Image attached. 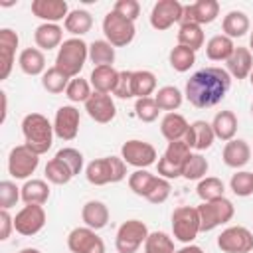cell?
Wrapping results in <instances>:
<instances>
[{
    "instance_id": "6da1fadb",
    "label": "cell",
    "mask_w": 253,
    "mask_h": 253,
    "mask_svg": "<svg viewBox=\"0 0 253 253\" xmlns=\"http://www.w3.org/2000/svg\"><path fill=\"white\" fill-rule=\"evenodd\" d=\"M231 87V75L221 67H204L186 81L184 97L196 109H210L223 101Z\"/></svg>"
},
{
    "instance_id": "7a4b0ae2",
    "label": "cell",
    "mask_w": 253,
    "mask_h": 253,
    "mask_svg": "<svg viewBox=\"0 0 253 253\" xmlns=\"http://www.w3.org/2000/svg\"><path fill=\"white\" fill-rule=\"evenodd\" d=\"M24 144L32 148L36 154H45L53 144V125L42 113H30L22 121Z\"/></svg>"
},
{
    "instance_id": "3957f363",
    "label": "cell",
    "mask_w": 253,
    "mask_h": 253,
    "mask_svg": "<svg viewBox=\"0 0 253 253\" xmlns=\"http://www.w3.org/2000/svg\"><path fill=\"white\" fill-rule=\"evenodd\" d=\"M87 57H89V45L81 38H69L57 49L55 67L63 71L69 79H73V77H79Z\"/></svg>"
},
{
    "instance_id": "277c9868",
    "label": "cell",
    "mask_w": 253,
    "mask_h": 253,
    "mask_svg": "<svg viewBox=\"0 0 253 253\" xmlns=\"http://www.w3.org/2000/svg\"><path fill=\"white\" fill-rule=\"evenodd\" d=\"M126 176V162L119 156H105L91 160L85 168V178L93 186H105L125 180Z\"/></svg>"
},
{
    "instance_id": "5b68a950",
    "label": "cell",
    "mask_w": 253,
    "mask_h": 253,
    "mask_svg": "<svg viewBox=\"0 0 253 253\" xmlns=\"http://www.w3.org/2000/svg\"><path fill=\"white\" fill-rule=\"evenodd\" d=\"M198 213H200V229L202 231H211V229L231 221V217L235 215V208L223 196L219 200L202 202L198 206Z\"/></svg>"
},
{
    "instance_id": "8992f818",
    "label": "cell",
    "mask_w": 253,
    "mask_h": 253,
    "mask_svg": "<svg viewBox=\"0 0 253 253\" xmlns=\"http://www.w3.org/2000/svg\"><path fill=\"white\" fill-rule=\"evenodd\" d=\"M200 213L198 208L192 206H180L172 211V233L174 239H178L184 245H190L198 233H200Z\"/></svg>"
},
{
    "instance_id": "52a82bcc",
    "label": "cell",
    "mask_w": 253,
    "mask_h": 253,
    "mask_svg": "<svg viewBox=\"0 0 253 253\" xmlns=\"http://www.w3.org/2000/svg\"><path fill=\"white\" fill-rule=\"evenodd\" d=\"M103 34L113 47H125L134 40L136 28H134V22L111 10L103 18Z\"/></svg>"
},
{
    "instance_id": "ba28073f",
    "label": "cell",
    "mask_w": 253,
    "mask_h": 253,
    "mask_svg": "<svg viewBox=\"0 0 253 253\" xmlns=\"http://www.w3.org/2000/svg\"><path fill=\"white\" fill-rule=\"evenodd\" d=\"M192 154V148L184 142V140H174V142H168L162 158L158 160V176L166 178V180H172V178H180L182 176V166L184 162L190 158Z\"/></svg>"
},
{
    "instance_id": "9c48e42d",
    "label": "cell",
    "mask_w": 253,
    "mask_h": 253,
    "mask_svg": "<svg viewBox=\"0 0 253 253\" xmlns=\"http://www.w3.org/2000/svg\"><path fill=\"white\" fill-rule=\"evenodd\" d=\"M148 233L150 231H148L144 221H140V219H126L117 229L115 247H117L119 253H136L138 247L146 241Z\"/></svg>"
},
{
    "instance_id": "30bf717a",
    "label": "cell",
    "mask_w": 253,
    "mask_h": 253,
    "mask_svg": "<svg viewBox=\"0 0 253 253\" xmlns=\"http://www.w3.org/2000/svg\"><path fill=\"white\" fill-rule=\"evenodd\" d=\"M40 164V154H36L26 144H18L8 154V172L16 180H28Z\"/></svg>"
},
{
    "instance_id": "8fae6325",
    "label": "cell",
    "mask_w": 253,
    "mask_h": 253,
    "mask_svg": "<svg viewBox=\"0 0 253 253\" xmlns=\"http://www.w3.org/2000/svg\"><path fill=\"white\" fill-rule=\"evenodd\" d=\"M217 247L223 253H251L253 251V233L243 225L225 227L217 235Z\"/></svg>"
},
{
    "instance_id": "7c38bea8",
    "label": "cell",
    "mask_w": 253,
    "mask_h": 253,
    "mask_svg": "<svg viewBox=\"0 0 253 253\" xmlns=\"http://www.w3.org/2000/svg\"><path fill=\"white\" fill-rule=\"evenodd\" d=\"M121 158L126 164L134 166L136 170L138 168H148L156 162V148L150 142L132 138V140H126L121 146Z\"/></svg>"
},
{
    "instance_id": "4fadbf2b",
    "label": "cell",
    "mask_w": 253,
    "mask_h": 253,
    "mask_svg": "<svg viewBox=\"0 0 253 253\" xmlns=\"http://www.w3.org/2000/svg\"><path fill=\"white\" fill-rule=\"evenodd\" d=\"M184 12V4L178 0H158L150 10V26L158 32L168 30L176 22L180 24Z\"/></svg>"
},
{
    "instance_id": "5bb4252c",
    "label": "cell",
    "mask_w": 253,
    "mask_h": 253,
    "mask_svg": "<svg viewBox=\"0 0 253 253\" xmlns=\"http://www.w3.org/2000/svg\"><path fill=\"white\" fill-rule=\"evenodd\" d=\"M67 247L71 253H105V243L91 227H75L67 235Z\"/></svg>"
},
{
    "instance_id": "9a60e30c",
    "label": "cell",
    "mask_w": 253,
    "mask_h": 253,
    "mask_svg": "<svg viewBox=\"0 0 253 253\" xmlns=\"http://www.w3.org/2000/svg\"><path fill=\"white\" fill-rule=\"evenodd\" d=\"M43 225H45V210L42 206L28 204L14 217V229L26 237L40 233L43 229Z\"/></svg>"
},
{
    "instance_id": "2e32d148",
    "label": "cell",
    "mask_w": 253,
    "mask_h": 253,
    "mask_svg": "<svg viewBox=\"0 0 253 253\" xmlns=\"http://www.w3.org/2000/svg\"><path fill=\"white\" fill-rule=\"evenodd\" d=\"M219 16V2L217 0H198L194 4H186L182 18H180V26L182 24H211L215 18Z\"/></svg>"
},
{
    "instance_id": "e0dca14e",
    "label": "cell",
    "mask_w": 253,
    "mask_h": 253,
    "mask_svg": "<svg viewBox=\"0 0 253 253\" xmlns=\"http://www.w3.org/2000/svg\"><path fill=\"white\" fill-rule=\"evenodd\" d=\"M79 123H81L79 109H75L73 105H63L55 111L53 132L61 140H73L79 132Z\"/></svg>"
},
{
    "instance_id": "ac0fdd59",
    "label": "cell",
    "mask_w": 253,
    "mask_h": 253,
    "mask_svg": "<svg viewBox=\"0 0 253 253\" xmlns=\"http://www.w3.org/2000/svg\"><path fill=\"white\" fill-rule=\"evenodd\" d=\"M85 111L95 123H101V125L111 123L117 115V107H115L113 97L107 93H97V91H93V95L87 99Z\"/></svg>"
},
{
    "instance_id": "d6986e66",
    "label": "cell",
    "mask_w": 253,
    "mask_h": 253,
    "mask_svg": "<svg viewBox=\"0 0 253 253\" xmlns=\"http://www.w3.org/2000/svg\"><path fill=\"white\" fill-rule=\"evenodd\" d=\"M32 14L43 20V24H57L59 20L67 18L69 6L65 0H34Z\"/></svg>"
},
{
    "instance_id": "ffe728a7",
    "label": "cell",
    "mask_w": 253,
    "mask_h": 253,
    "mask_svg": "<svg viewBox=\"0 0 253 253\" xmlns=\"http://www.w3.org/2000/svg\"><path fill=\"white\" fill-rule=\"evenodd\" d=\"M20 38L14 30L10 28H2L0 30V79H8L12 67H14V57H16V49H18Z\"/></svg>"
},
{
    "instance_id": "44dd1931",
    "label": "cell",
    "mask_w": 253,
    "mask_h": 253,
    "mask_svg": "<svg viewBox=\"0 0 253 253\" xmlns=\"http://www.w3.org/2000/svg\"><path fill=\"white\" fill-rule=\"evenodd\" d=\"M215 140V134H213V128H211V123H206V121H194L190 126H188V132L184 136V142L202 152V150H208Z\"/></svg>"
},
{
    "instance_id": "7402d4cb",
    "label": "cell",
    "mask_w": 253,
    "mask_h": 253,
    "mask_svg": "<svg viewBox=\"0 0 253 253\" xmlns=\"http://www.w3.org/2000/svg\"><path fill=\"white\" fill-rule=\"evenodd\" d=\"M251 146L247 144V140L243 138H233L229 142H225L223 150H221V158L225 162V166L229 168H243L249 158H251Z\"/></svg>"
},
{
    "instance_id": "603a6c76",
    "label": "cell",
    "mask_w": 253,
    "mask_h": 253,
    "mask_svg": "<svg viewBox=\"0 0 253 253\" xmlns=\"http://www.w3.org/2000/svg\"><path fill=\"white\" fill-rule=\"evenodd\" d=\"M227 63V73L235 79H245L251 75L253 71V55H251V49L247 47H241L237 45L231 53V57L225 61Z\"/></svg>"
},
{
    "instance_id": "cb8c5ba5",
    "label": "cell",
    "mask_w": 253,
    "mask_h": 253,
    "mask_svg": "<svg viewBox=\"0 0 253 253\" xmlns=\"http://www.w3.org/2000/svg\"><path fill=\"white\" fill-rule=\"evenodd\" d=\"M34 42L40 49H55L59 47L65 40H63V28L57 24H40L34 32Z\"/></svg>"
},
{
    "instance_id": "d4e9b609",
    "label": "cell",
    "mask_w": 253,
    "mask_h": 253,
    "mask_svg": "<svg viewBox=\"0 0 253 253\" xmlns=\"http://www.w3.org/2000/svg\"><path fill=\"white\" fill-rule=\"evenodd\" d=\"M81 219L87 227L99 231L109 223V208L99 200H89L81 208Z\"/></svg>"
},
{
    "instance_id": "484cf974",
    "label": "cell",
    "mask_w": 253,
    "mask_h": 253,
    "mask_svg": "<svg viewBox=\"0 0 253 253\" xmlns=\"http://www.w3.org/2000/svg\"><path fill=\"white\" fill-rule=\"evenodd\" d=\"M119 73L113 65H101V67H93L91 71V87L97 91V93H107L111 95L117 87V81H119Z\"/></svg>"
},
{
    "instance_id": "4316f807",
    "label": "cell",
    "mask_w": 253,
    "mask_h": 253,
    "mask_svg": "<svg viewBox=\"0 0 253 253\" xmlns=\"http://www.w3.org/2000/svg\"><path fill=\"white\" fill-rule=\"evenodd\" d=\"M18 65L26 75H43L45 69V55L40 47H26L20 51L18 57Z\"/></svg>"
},
{
    "instance_id": "83f0119b",
    "label": "cell",
    "mask_w": 253,
    "mask_h": 253,
    "mask_svg": "<svg viewBox=\"0 0 253 253\" xmlns=\"http://www.w3.org/2000/svg\"><path fill=\"white\" fill-rule=\"evenodd\" d=\"M188 126H190L188 121L180 113H166L164 119L160 121V132L168 142L184 140V136L188 132Z\"/></svg>"
},
{
    "instance_id": "f1b7e54d",
    "label": "cell",
    "mask_w": 253,
    "mask_h": 253,
    "mask_svg": "<svg viewBox=\"0 0 253 253\" xmlns=\"http://www.w3.org/2000/svg\"><path fill=\"white\" fill-rule=\"evenodd\" d=\"M249 18L245 12L241 10H231L223 16V22H221V30H223V36L235 40V38H243L247 32H249Z\"/></svg>"
},
{
    "instance_id": "f546056e",
    "label": "cell",
    "mask_w": 253,
    "mask_h": 253,
    "mask_svg": "<svg viewBox=\"0 0 253 253\" xmlns=\"http://www.w3.org/2000/svg\"><path fill=\"white\" fill-rule=\"evenodd\" d=\"M211 128H213L215 138H219L223 142L233 140V136L237 132V117H235V113L233 111H219L211 121Z\"/></svg>"
},
{
    "instance_id": "4dcf8cb0",
    "label": "cell",
    "mask_w": 253,
    "mask_h": 253,
    "mask_svg": "<svg viewBox=\"0 0 253 253\" xmlns=\"http://www.w3.org/2000/svg\"><path fill=\"white\" fill-rule=\"evenodd\" d=\"M233 49H235L233 40L223 36V34H217V36L210 38L208 43H206V55L211 61H227L231 57Z\"/></svg>"
},
{
    "instance_id": "1f68e13d",
    "label": "cell",
    "mask_w": 253,
    "mask_h": 253,
    "mask_svg": "<svg viewBox=\"0 0 253 253\" xmlns=\"http://www.w3.org/2000/svg\"><path fill=\"white\" fill-rule=\"evenodd\" d=\"M63 26L73 38H81L93 28V16L87 10L77 8V10H71L67 14V18L63 20Z\"/></svg>"
},
{
    "instance_id": "d6a6232c",
    "label": "cell",
    "mask_w": 253,
    "mask_h": 253,
    "mask_svg": "<svg viewBox=\"0 0 253 253\" xmlns=\"http://www.w3.org/2000/svg\"><path fill=\"white\" fill-rule=\"evenodd\" d=\"M49 198V186L45 180H28L24 186H22V200L24 204H34V206H43Z\"/></svg>"
},
{
    "instance_id": "836d02e7",
    "label": "cell",
    "mask_w": 253,
    "mask_h": 253,
    "mask_svg": "<svg viewBox=\"0 0 253 253\" xmlns=\"http://www.w3.org/2000/svg\"><path fill=\"white\" fill-rule=\"evenodd\" d=\"M156 91V75L148 69L132 71V97L144 99Z\"/></svg>"
},
{
    "instance_id": "e575fe53",
    "label": "cell",
    "mask_w": 253,
    "mask_h": 253,
    "mask_svg": "<svg viewBox=\"0 0 253 253\" xmlns=\"http://www.w3.org/2000/svg\"><path fill=\"white\" fill-rule=\"evenodd\" d=\"M154 101H156V105H158L160 111L176 113V109H178V107L182 105V101H184V93H182L178 87H174V85H164V87H160V89L156 91Z\"/></svg>"
},
{
    "instance_id": "d590c367",
    "label": "cell",
    "mask_w": 253,
    "mask_h": 253,
    "mask_svg": "<svg viewBox=\"0 0 253 253\" xmlns=\"http://www.w3.org/2000/svg\"><path fill=\"white\" fill-rule=\"evenodd\" d=\"M115 47L107 40H95L89 43V59L95 63V67L101 65H113L115 63Z\"/></svg>"
},
{
    "instance_id": "8d00e7d4",
    "label": "cell",
    "mask_w": 253,
    "mask_h": 253,
    "mask_svg": "<svg viewBox=\"0 0 253 253\" xmlns=\"http://www.w3.org/2000/svg\"><path fill=\"white\" fill-rule=\"evenodd\" d=\"M196 194L202 202H211V200H219L223 198L225 194V186L219 178L215 176H206L198 182V188H196Z\"/></svg>"
},
{
    "instance_id": "74e56055",
    "label": "cell",
    "mask_w": 253,
    "mask_h": 253,
    "mask_svg": "<svg viewBox=\"0 0 253 253\" xmlns=\"http://www.w3.org/2000/svg\"><path fill=\"white\" fill-rule=\"evenodd\" d=\"M178 45L198 51L204 45V32L198 24H182L178 30Z\"/></svg>"
},
{
    "instance_id": "f35d334b",
    "label": "cell",
    "mask_w": 253,
    "mask_h": 253,
    "mask_svg": "<svg viewBox=\"0 0 253 253\" xmlns=\"http://www.w3.org/2000/svg\"><path fill=\"white\" fill-rule=\"evenodd\" d=\"M69 81H71V79H69L63 71H59L55 65L49 67V69L42 75V87H43L47 93H51V95H59V93H63V91L67 89Z\"/></svg>"
},
{
    "instance_id": "ab89813d",
    "label": "cell",
    "mask_w": 253,
    "mask_h": 253,
    "mask_svg": "<svg viewBox=\"0 0 253 253\" xmlns=\"http://www.w3.org/2000/svg\"><path fill=\"white\" fill-rule=\"evenodd\" d=\"M208 168H210L208 160L200 152H192L190 158L182 166V178H186V180H202V178H206Z\"/></svg>"
},
{
    "instance_id": "60d3db41",
    "label": "cell",
    "mask_w": 253,
    "mask_h": 253,
    "mask_svg": "<svg viewBox=\"0 0 253 253\" xmlns=\"http://www.w3.org/2000/svg\"><path fill=\"white\" fill-rule=\"evenodd\" d=\"M168 59H170V65H172L174 71L184 73L196 63V51L190 49V47H184V45H176V47L170 49Z\"/></svg>"
},
{
    "instance_id": "b9f144b4",
    "label": "cell",
    "mask_w": 253,
    "mask_h": 253,
    "mask_svg": "<svg viewBox=\"0 0 253 253\" xmlns=\"http://www.w3.org/2000/svg\"><path fill=\"white\" fill-rule=\"evenodd\" d=\"M174 241L164 231H152L148 233L144 241V253H174Z\"/></svg>"
},
{
    "instance_id": "7bdbcfd3",
    "label": "cell",
    "mask_w": 253,
    "mask_h": 253,
    "mask_svg": "<svg viewBox=\"0 0 253 253\" xmlns=\"http://www.w3.org/2000/svg\"><path fill=\"white\" fill-rule=\"evenodd\" d=\"M93 95L91 91V83L83 77H73L65 89V97L71 103H87V99Z\"/></svg>"
},
{
    "instance_id": "ee69618b",
    "label": "cell",
    "mask_w": 253,
    "mask_h": 253,
    "mask_svg": "<svg viewBox=\"0 0 253 253\" xmlns=\"http://www.w3.org/2000/svg\"><path fill=\"white\" fill-rule=\"evenodd\" d=\"M45 178H47V182L61 186V184H67V182L73 178V174H71V170H69L59 158L53 156V158L45 164Z\"/></svg>"
},
{
    "instance_id": "f6af8a7d",
    "label": "cell",
    "mask_w": 253,
    "mask_h": 253,
    "mask_svg": "<svg viewBox=\"0 0 253 253\" xmlns=\"http://www.w3.org/2000/svg\"><path fill=\"white\" fill-rule=\"evenodd\" d=\"M229 188L235 196L239 198H247L253 194V172H247V170H239L231 176L229 180Z\"/></svg>"
},
{
    "instance_id": "bcb514c9",
    "label": "cell",
    "mask_w": 253,
    "mask_h": 253,
    "mask_svg": "<svg viewBox=\"0 0 253 253\" xmlns=\"http://www.w3.org/2000/svg\"><path fill=\"white\" fill-rule=\"evenodd\" d=\"M154 174H150L146 168H138V170H134L130 176H128V188L136 194V196H146V192H148V188H150V184L154 182Z\"/></svg>"
},
{
    "instance_id": "7dc6e473",
    "label": "cell",
    "mask_w": 253,
    "mask_h": 253,
    "mask_svg": "<svg viewBox=\"0 0 253 253\" xmlns=\"http://www.w3.org/2000/svg\"><path fill=\"white\" fill-rule=\"evenodd\" d=\"M170 190H172L170 180H166V178H162V176H156L154 182L150 184V188H148V192H146L144 198H146L150 204H164V202L168 200V196H170Z\"/></svg>"
},
{
    "instance_id": "c3c4849f",
    "label": "cell",
    "mask_w": 253,
    "mask_h": 253,
    "mask_svg": "<svg viewBox=\"0 0 253 253\" xmlns=\"http://www.w3.org/2000/svg\"><path fill=\"white\" fill-rule=\"evenodd\" d=\"M20 198H22V188H18L12 180H2L0 182V210L14 208Z\"/></svg>"
},
{
    "instance_id": "681fc988",
    "label": "cell",
    "mask_w": 253,
    "mask_h": 253,
    "mask_svg": "<svg viewBox=\"0 0 253 253\" xmlns=\"http://www.w3.org/2000/svg\"><path fill=\"white\" fill-rule=\"evenodd\" d=\"M134 113L142 123H154L158 119V105L154 101V97H144V99H136L134 103Z\"/></svg>"
},
{
    "instance_id": "f907efd6",
    "label": "cell",
    "mask_w": 253,
    "mask_h": 253,
    "mask_svg": "<svg viewBox=\"0 0 253 253\" xmlns=\"http://www.w3.org/2000/svg\"><path fill=\"white\" fill-rule=\"evenodd\" d=\"M55 158H59V160L71 170L73 176H77V174L83 170V154H81L77 148H71V146L61 148V150H57Z\"/></svg>"
},
{
    "instance_id": "816d5d0a",
    "label": "cell",
    "mask_w": 253,
    "mask_h": 253,
    "mask_svg": "<svg viewBox=\"0 0 253 253\" xmlns=\"http://www.w3.org/2000/svg\"><path fill=\"white\" fill-rule=\"evenodd\" d=\"M113 10L121 16H125L126 20H130V22H134L140 16V4L136 0H117Z\"/></svg>"
},
{
    "instance_id": "f5cc1de1",
    "label": "cell",
    "mask_w": 253,
    "mask_h": 253,
    "mask_svg": "<svg viewBox=\"0 0 253 253\" xmlns=\"http://www.w3.org/2000/svg\"><path fill=\"white\" fill-rule=\"evenodd\" d=\"M113 95L119 99H130L132 97V71H121L119 73V81H117Z\"/></svg>"
},
{
    "instance_id": "db71d44e",
    "label": "cell",
    "mask_w": 253,
    "mask_h": 253,
    "mask_svg": "<svg viewBox=\"0 0 253 253\" xmlns=\"http://www.w3.org/2000/svg\"><path fill=\"white\" fill-rule=\"evenodd\" d=\"M14 229V217L8 210H0V241H6Z\"/></svg>"
},
{
    "instance_id": "11a10c76",
    "label": "cell",
    "mask_w": 253,
    "mask_h": 253,
    "mask_svg": "<svg viewBox=\"0 0 253 253\" xmlns=\"http://www.w3.org/2000/svg\"><path fill=\"white\" fill-rule=\"evenodd\" d=\"M174 253H204V251H202V247H198V245L190 243V245H184L182 249H176Z\"/></svg>"
},
{
    "instance_id": "9f6ffc18",
    "label": "cell",
    "mask_w": 253,
    "mask_h": 253,
    "mask_svg": "<svg viewBox=\"0 0 253 253\" xmlns=\"http://www.w3.org/2000/svg\"><path fill=\"white\" fill-rule=\"evenodd\" d=\"M0 99H2V117H0V121L4 123L6 121V115H8V99H6V93L4 91L0 93Z\"/></svg>"
},
{
    "instance_id": "6f0895ef",
    "label": "cell",
    "mask_w": 253,
    "mask_h": 253,
    "mask_svg": "<svg viewBox=\"0 0 253 253\" xmlns=\"http://www.w3.org/2000/svg\"><path fill=\"white\" fill-rule=\"evenodd\" d=\"M20 253H42L40 249H36V247H26V249H22Z\"/></svg>"
},
{
    "instance_id": "680465c9",
    "label": "cell",
    "mask_w": 253,
    "mask_h": 253,
    "mask_svg": "<svg viewBox=\"0 0 253 253\" xmlns=\"http://www.w3.org/2000/svg\"><path fill=\"white\" fill-rule=\"evenodd\" d=\"M249 45H251V49H253V32H251V38H249Z\"/></svg>"
},
{
    "instance_id": "91938a15",
    "label": "cell",
    "mask_w": 253,
    "mask_h": 253,
    "mask_svg": "<svg viewBox=\"0 0 253 253\" xmlns=\"http://www.w3.org/2000/svg\"><path fill=\"white\" fill-rule=\"evenodd\" d=\"M249 81H251V85H253V71H251V75H249Z\"/></svg>"
},
{
    "instance_id": "94428289",
    "label": "cell",
    "mask_w": 253,
    "mask_h": 253,
    "mask_svg": "<svg viewBox=\"0 0 253 253\" xmlns=\"http://www.w3.org/2000/svg\"><path fill=\"white\" fill-rule=\"evenodd\" d=\"M251 115H253V103H251Z\"/></svg>"
}]
</instances>
